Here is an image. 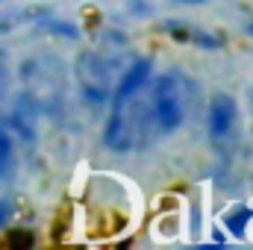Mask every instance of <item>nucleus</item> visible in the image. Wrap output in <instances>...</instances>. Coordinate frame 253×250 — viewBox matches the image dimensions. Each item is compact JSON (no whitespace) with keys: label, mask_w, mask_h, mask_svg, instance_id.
Masks as SVG:
<instances>
[{"label":"nucleus","mask_w":253,"mask_h":250,"mask_svg":"<svg viewBox=\"0 0 253 250\" xmlns=\"http://www.w3.org/2000/svg\"><path fill=\"white\" fill-rule=\"evenodd\" d=\"M21 85H24V94L39 106L42 115H53L65 106V85H68V77H65L62 65L56 56H30L21 62Z\"/></svg>","instance_id":"1"},{"label":"nucleus","mask_w":253,"mask_h":250,"mask_svg":"<svg viewBox=\"0 0 253 250\" xmlns=\"http://www.w3.org/2000/svg\"><path fill=\"white\" fill-rule=\"evenodd\" d=\"M147 85H150V109H147L150 129L159 135H174L186 118V97H183L180 77L168 71V74H159Z\"/></svg>","instance_id":"2"},{"label":"nucleus","mask_w":253,"mask_h":250,"mask_svg":"<svg viewBox=\"0 0 253 250\" xmlns=\"http://www.w3.org/2000/svg\"><path fill=\"white\" fill-rule=\"evenodd\" d=\"M74 74H77L80 97L88 106H106L109 103V97H112V71H109V62L97 50H83L77 56Z\"/></svg>","instance_id":"3"},{"label":"nucleus","mask_w":253,"mask_h":250,"mask_svg":"<svg viewBox=\"0 0 253 250\" xmlns=\"http://www.w3.org/2000/svg\"><path fill=\"white\" fill-rule=\"evenodd\" d=\"M236 121H239V100L230 91H215L209 97V112H206V124H209L212 138L233 135Z\"/></svg>","instance_id":"4"},{"label":"nucleus","mask_w":253,"mask_h":250,"mask_svg":"<svg viewBox=\"0 0 253 250\" xmlns=\"http://www.w3.org/2000/svg\"><path fill=\"white\" fill-rule=\"evenodd\" d=\"M39 106L21 91L18 97H15V103H12V109H9V129L24 141V144H33L36 138H39Z\"/></svg>","instance_id":"5"},{"label":"nucleus","mask_w":253,"mask_h":250,"mask_svg":"<svg viewBox=\"0 0 253 250\" xmlns=\"http://www.w3.org/2000/svg\"><path fill=\"white\" fill-rule=\"evenodd\" d=\"M150 77H153V62H150V59H135V62L129 65L124 74H121L118 85H112L109 106H118V103L129 100L132 94H138V91L150 83Z\"/></svg>","instance_id":"6"},{"label":"nucleus","mask_w":253,"mask_h":250,"mask_svg":"<svg viewBox=\"0 0 253 250\" xmlns=\"http://www.w3.org/2000/svg\"><path fill=\"white\" fill-rule=\"evenodd\" d=\"M251 221H253L251 203H233L221 212V224L233 239H245L251 233Z\"/></svg>","instance_id":"7"},{"label":"nucleus","mask_w":253,"mask_h":250,"mask_svg":"<svg viewBox=\"0 0 253 250\" xmlns=\"http://www.w3.org/2000/svg\"><path fill=\"white\" fill-rule=\"evenodd\" d=\"M18 156H15V138L6 126L0 124V183H9L15 177Z\"/></svg>","instance_id":"8"},{"label":"nucleus","mask_w":253,"mask_h":250,"mask_svg":"<svg viewBox=\"0 0 253 250\" xmlns=\"http://www.w3.org/2000/svg\"><path fill=\"white\" fill-rule=\"evenodd\" d=\"M177 233H180V218H177V215H162V218H156L153 236H156L159 242H171V239H177Z\"/></svg>","instance_id":"9"},{"label":"nucleus","mask_w":253,"mask_h":250,"mask_svg":"<svg viewBox=\"0 0 253 250\" xmlns=\"http://www.w3.org/2000/svg\"><path fill=\"white\" fill-rule=\"evenodd\" d=\"M44 30L47 33H56L65 39H77V27L74 24H65V21H44Z\"/></svg>","instance_id":"10"},{"label":"nucleus","mask_w":253,"mask_h":250,"mask_svg":"<svg viewBox=\"0 0 253 250\" xmlns=\"http://www.w3.org/2000/svg\"><path fill=\"white\" fill-rule=\"evenodd\" d=\"M12 212H15V206H12V200L9 197H0V230L9 224V218H12Z\"/></svg>","instance_id":"11"},{"label":"nucleus","mask_w":253,"mask_h":250,"mask_svg":"<svg viewBox=\"0 0 253 250\" xmlns=\"http://www.w3.org/2000/svg\"><path fill=\"white\" fill-rule=\"evenodd\" d=\"M177 3H189V6H194V3H203V0H177Z\"/></svg>","instance_id":"12"},{"label":"nucleus","mask_w":253,"mask_h":250,"mask_svg":"<svg viewBox=\"0 0 253 250\" xmlns=\"http://www.w3.org/2000/svg\"><path fill=\"white\" fill-rule=\"evenodd\" d=\"M248 97H251V103H253V88H251V91H248Z\"/></svg>","instance_id":"13"},{"label":"nucleus","mask_w":253,"mask_h":250,"mask_svg":"<svg viewBox=\"0 0 253 250\" xmlns=\"http://www.w3.org/2000/svg\"><path fill=\"white\" fill-rule=\"evenodd\" d=\"M0 94H3V83H0Z\"/></svg>","instance_id":"14"},{"label":"nucleus","mask_w":253,"mask_h":250,"mask_svg":"<svg viewBox=\"0 0 253 250\" xmlns=\"http://www.w3.org/2000/svg\"><path fill=\"white\" fill-rule=\"evenodd\" d=\"M0 3H3V0H0Z\"/></svg>","instance_id":"15"}]
</instances>
